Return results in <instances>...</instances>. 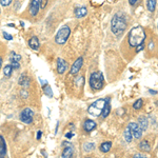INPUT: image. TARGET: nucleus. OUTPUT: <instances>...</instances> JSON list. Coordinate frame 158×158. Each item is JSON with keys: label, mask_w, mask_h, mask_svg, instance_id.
<instances>
[{"label": "nucleus", "mask_w": 158, "mask_h": 158, "mask_svg": "<svg viewBox=\"0 0 158 158\" xmlns=\"http://www.w3.org/2000/svg\"><path fill=\"white\" fill-rule=\"evenodd\" d=\"M146 39V32L143 27H135L129 33V43L131 47H137V45L143 43Z\"/></svg>", "instance_id": "1"}, {"label": "nucleus", "mask_w": 158, "mask_h": 158, "mask_svg": "<svg viewBox=\"0 0 158 158\" xmlns=\"http://www.w3.org/2000/svg\"><path fill=\"white\" fill-rule=\"evenodd\" d=\"M127 29V22H126V18L124 16L120 13L116 14L115 16L113 17L111 22V30L113 32V34H115L116 36L120 35L123 33V31Z\"/></svg>", "instance_id": "2"}, {"label": "nucleus", "mask_w": 158, "mask_h": 158, "mask_svg": "<svg viewBox=\"0 0 158 158\" xmlns=\"http://www.w3.org/2000/svg\"><path fill=\"white\" fill-rule=\"evenodd\" d=\"M108 101H109V99H104V98L96 100L95 102H93L90 106H89V109H88L89 114H91V115L94 117L100 116L101 112H102L104 106H106V103L108 102Z\"/></svg>", "instance_id": "3"}, {"label": "nucleus", "mask_w": 158, "mask_h": 158, "mask_svg": "<svg viewBox=\"0 0 158 158\" xmlns=\"http://www.w3.org/2000/svg\"><path fill=\"white\" fill-rule=\"evenodd\" d=\"M103 75L101 72H94L90 77V85L93 90L99 91L102 89L103 86Z\"/></svg>", "instance_id": "4"}, {"label": "nucleus", "mask_w": 158, "mask_h": 158, "mask_svg": "<svg viewBox=\"0 0 158 158\" xmlns=\"http://www.w3.org/2000/svg\"><path fill=\"white\" fill-rule=\"evenodd\" d=\"M71 35V29L68 27V25H64L61 29L58 31L57 34L55 36V41L58 44H64L65 42L68 41L69 37Z\"/></svg>", "instance_id": "5"}, {"label": "nucleus", "mask_w": 158, "mask_h": 158, "mask_svg": "<svg viewBox=\"0 0 158 158\" xmlns=\"http://www.w3.org/2000/svg\"><path fill=\"white\" fill-rule=\"evenodd\" d=\"M33 119H34V112H33L30 108L24 109L23 111L20 113V120L25 124L32 123Z\"/></svg>", "instance_id": "6"}, {"label": "nucleus", "mask_w": 158, "mask_h": 158, "mask_svg": "<svg viewBox=\"0 0 158 158\" xmlns=\"http://www.w3.org/2000/svg\"><path fill=\"white\" fill-rule=\"evenodd\" d=\"M129 128L131 130V133H132V136L134 137V138L136 139H140L142 136V131L141 129L138 127V124L135 123V122H131V123H129Z\"/></svg>", "instance_id": "7"}, {"label": "nucleus", "mask_w": 158, "mask_h": 158, "mask_svg": "<svg viewBox=\"0 0 158 158\" xmlns=\"http://www.w3.org/2000/svg\"><path fill=\"white\" fill-rule=\"evenodd\" d=\"M82 64H83L82 57H79L78 59H76L75 62L73 63L72 68H71V74H72V75H76V74H78L81 67H82Z\"/></svg>", "instance_id": "8"}, {"label": "nucleus", "mask_w": 158, "mask_h": 158, "mask_svg": "<svg viewBox=\"0 0 158 158\" xmlns=\"http://www.w3.org/2000/svg\"><path fill=\"white\" fill-rule=\"evenodd\" d=\"M40 9V4H39V0H32L30 6V13L32 16H36L39 12Z\"/></svg>", "instance_id": "9"}, {"label": "nucleus", "mask_w": 158, "mask_h": 158, "mask_svg": "<svg viewBox=\"0 0 158 158\" xmlns=\"http://www.w3.org/2000/svg\"><path fill=\"white\" fill-rule=\"evenodd\" d=\"M68 69V62L62 58H58L57 59V72L59 74H63L65 70Z\"/></svg>", "instance_id": "10"}, {"label": "nucleus", "mask_w": 158, "mask_h": 158, "mask_svg": "<svg viewBox=\"0 0 158 158\" xmlns=\"http://www.w3.org/2000/svg\"><path fill=\"white\" fill-rule=\"evenodd\" d=\"M83 128H85V131L89 133V132L93 131V130L96 128V122L91 120V119H86L85 121V123H83Z\"/></svg>", "instance_id": "11"}, {"label": "nucleus", "mask_w": 158, "mask_h": 158, "mask_svg": "<svg viewBox=\"0 0 158 158\" xmlns=\"http://www.w3.org/2000/svg\"><path fill=\"white\" fill-rule=\"evenodd\" d=\"M86 14H88V10H86V7L85 6L77 7V9L75 10V16L77 17V18H83V17L86 16Z\"/></svg>", "instance_id": "12"}, {"label": "nucleus", "mask_w": 158, "mask_h": 158, "mask_svg": "<svg viewBox=\"0 0 158 158\" xmlns=\"http://www.w3.org/2000/svg\"><path fill=\"white\" fill-rule=\"evenodd\" d=\"M6 155V143L2 136H0V157H4Z\"/></svg>", "instance_id": "13"}, {"label": "nucleus", "mask_w": 158, "mask_h": 158, "mask_svg": "<svg viewBox=\"0 0 158 158\" xmlns=\"http://www.w3.org/2000/svg\"><path fill=\"white\" fill-rule=\"evenodd\" d=\"M138 127L141 129L142 132L148 129V119L144 116H141L138 118Z\"/></svg>", "instance_id": "14"}, {"label": "nucleus", "mask_w": 158, "mask_h": 158, "mask_svg": "<svg viewBox=\"0 0 158 158\" xmlns=\"http://www.w3.org/2000/svg\"><path fill=\"white\" fill-rule=\"evenodd\" d=\"M29 45L32 50H38L39 49V40L37 37H32L29 40Z\"/></svg>", "instance_id": "15"}, {"label": "nucleus", "mask_w": 158, "mask_h": 158, "mask_svg": "<svg viewBox=\"0 0 158 158\" xmlns=\"http://www.w3.org/2000/svg\"><path fill=\"white\" fill-rule=\"evenodd\" d=\"M19 85H22V86H24V88H27V86H29L30 85V79L29 77H27L25 74H22L21 75V77L19 78Z\"/></svg>", "instance_id": "16"}, {"label": "nucleus", "mask_w": 158, "mask_h": 158, "mask_svg": "<svg viewBox=\"0 0 158 158\" xmlns=\"http://www.w3.org/2000/svg\"><path fill=\"white\" fill-rule=\"evenodd\" d=\"M139 149H140V151H142V152H150L151 147H150L149 142H148L147 140H142L139 143Z\"/></svg>", "instance_id": "17"}, {"label": "nucleus", "mask_w": 158, "mask_h": 158, "mask_svg": "<svg viewBox=\"0 0 158 158\" xmlns=\"http://www.w3.org/2000/svg\"><path fill=\"white\" fill-rule=\"evenodd\" d=\"M110 112H111V108H110V103H109V101H108V102L106 103V106H104V108L102 110V112H101L100 116L102 117V118H106V117L109 116Z\"/></svg>", "instance_id": "18"}, {"label": "nucleus", "mask_w": 158, "mask_h": 158, "mask_svg": "<svg viewBox=\"0 0 158 158\" xmlns=\"http://www.w3.org/2000/svg\"><path fill=\"white\" fill-rule=\"evenodd\" d=\"M111 148H112V142H110V141L103 142L100 146V151L102 153H108L110 150H111Z\"/></svg>", "instance_id": "19"}, {"label": "nucleus", "mask_w": 158, "mask_h": 158, "mask_svg": "<svg viewBox=\"0 0 158 158\" xmlns=\"http://www.w3.org/2000/svg\"><path fill=\"white\" fill-rule=\"evenodd\" d=\"M73 155V148L72 147H67L62 152V157L63 158H69L72 157Z\"/></svg>", "instance_id": "20"}, {"label": "nucleus", "mask_w": 158, "mask_h": 158, "mask_svg": "<svg viewBox=\"0 0 158 158\" xmlns=\"http://www.w3.org/2000/svg\"><path fill=\"white\" fill-rule=\"evenodd\" d=\"M124 139H126L127 142H131L132 141V138H133V136H132V133H131V130H130L129 127H127L126 130H124Z\"/></svg>", "instance_id": "21"}, {"label": "nucleus", "mask_w": 158, "mask_h": 158, "mask_svg": "<svg viewBox=\"0 0 158 158\" xmlns=\"http://www.w3.org/2000/svg\"><path fill=\"white\" fill-rule=\"evenodd\" d=\"M147 7L150 12H154L156 9V0H148Z\"/></svg>", "instance_id": "22"}, {"label": "nucleus", "mask_w": 158, "mask_h": 158, "mask_svg": "<svg viewBox=\"0 0 158 158\" xmlns=\"http://www.w3.org/2000/svg\"><path fill=\"white\" fill-rule=\"evenodd\" d=\"M43 92H44V94L48 96V97H50V98L53 97V91L51 90V86L48 85V83L43 86Z\"/></svg>", "instance_id": "23"}, {"label": "nucleus", "mask_w": 158, "mask_h": 158, "mask_svg": "<svg viewBox=\"0 0 158 158\" xmlns=\"http://www.w3.org/2000/svg\"><path fill=\"white\" fill-rule=\"evenodd\" d=\"M12 72H13V68H12L11 64H7V65H6V67H4L3 73H4V75H6V77H11Z\"/></svg>", "instance_id": "24"}, {"label": "nucleus", "mask_w": 158, "mask_h": 158, "mask_svg": "<svg viewBox=\"0 0 158 158\" xmlns=\"http://www.w3.org/2000/svg\"><path fill=\"white\" fill-rule=\"evenodd\" d=\"M21 59V56L16 54L15 52H11V55H10V61L11 62H15V61H19Z\"/></svg>", "instance_id": "25"}, {"label": "nucleus", "mask_w": 158, "mask_h": 158, "mask_svg": "<svg viewBox=\"0 0 158 158\" xmlns=\"http://www.w3.org/2000/svg\"><path fill=\"white\" fill-rule=\"evenodd\" d=\"M93 149H95V144L94 143L86 142V143L83 144V150H85V152H91V151H93Z\"/></svg>", "instance_id": "26"}, {"label": "nucleus", "mask_w": 158, "mask_h": 158, "mask_svg": "<svg viewBox=\"0 0 158 158\" xmlns=\"http://www.w3.org/2000/svg\"><path fill=\"white\" fill-rule=\"evenodd\" d=\"M142 99H138L137 101H135V103L133 104V108L135 110H139V109H141V106H142Z\"/></svg>", "instance_id": "27"}, {"label": "nucleus", "mask_w": 158, "mask_h": 158, "mask_svg": "<svg viewBox=\"0 0 158 158\" xmlns=\"http://www.w3.org/2000/svg\"><path fill=\"white\" fill-rule=\"evenodd\" d=\"M13 0H0V4L2 6H9L12 3Z\"/></svg>", "instance_id": "28"}, {"label": "nucleus", "mask_w": 158, "mask_h": 158, "mask_svg": "<svg viewBox=\"0 0 158 158\" xmlns=\"http://www.w3.org/2000/svg\"><path fill=\"white\" fill-rule=\"evenodd\" d=\"M11 65H12L13 70H18V69L20 68L19 61H15V62H11Z\"/></svg>", "instance_id": "29"}, {"label": "nucleus", "mask_w": 158, "mask_h": 158, "mask_svg": "<svg viewBox=\"0 0 158 158\" xmlns=\"http://www.w3.org/2000/svg\"><path fill=\"white\" fill-rule=\"evenodd\" d=\"M48 1H49V0H39L40 7H41V9H44V7L47 6V4H48Z\"/></svg>", "instance_id": "30"}, {"label": "nucleus", "mask_w": 158, "mask_h": 158, "mask_svg": "<svg viewBox=\"0 0 158 158\" xmlns=\"http://www.w3.org/2000/svg\"><path fill=\"white\" fill-rule=\"evenodd\" d=\"M2 34H3L4 39H6V40H12V39H13V36H12V35L7 34L6 32H3V33H2Z\"/></svg>", "instance_id": "31"}, {"label": "nucleus", "mask_w": 158, "mask_h": 158, "mask_svg": "<svg viewBox=\"0 0 158 158\" xmlns=\"http://www.w3.org/2000/svg\"><path fill=\"white\" fill-rule=\"evenodd\" d=\"M137 48H138V49H136V52L138 53V52H140V51H142L143 50V44H139V45H137Z\"/></svg>", "instance_id": "32"}, {"label": "nucleus", "mask_w": 158, "mask_h": 158, "mask_svg": "<svg viewBox=\"0 0 158 158\" xmlns=\"http://www.w3.org/2000/svg\"><path fill=\"white\" fill-rule=\"evenodd\" d=\"M134 157H135V158H143V157H144V155H142V154H135V155H134Z\"/></svg>", "instance_id": "33"}, {"label": "nucleus", "mask_w": 158, "mask_h": 158, "mask_svg": "<svg viewBox=\"0 0 158 158\" xmlns=\"http://www.w3.org/2000/svg\"><path fill=\"white\" fill-rule=\"evenodd\" d=\"M137 1H138V0H129V2H130V4H131V6H134Z\"/></svg>", "instance_id": "34"}, {"label": "nucleus", "mask_w": 158, "mask_h": 158, "mask_svg": "<svg viewBox=\"0 0 158 158\" xmlns=\"http://www.w3.org/2000/svg\"><path fill=\"white\" fill-rule=\"evenodd\" d=\"M41 131H38V133H37V139L38 140H40V138H41Z\"/></svg>", "instance_id": "35"}, {"label": "nucleus", "mask_w": 158, "mask_h": 158, "mask_svg": "<svg viewBox=\"0 0 158 158\" xmlns=\"http://www.w3.org/2000/svg\"><path fill=\"white\" fill-rule=\"evenodd\" d=\"M72 136H73V134H72V133H71V134H67V137H68V138H71Z\"/></svg>", "instance_id": "36"}, {"label": "nucleus", "mask_w": 158, "mask_h": 158, "mask_svg": "<svg viewBox=\"0 0 158 158\" xmlns=\"http://www.w3.org/2000/svg\"><path fill=\"white\" fill-rule=\"evenodd\" d=\"M1 65H2V58L0 57V69H1Z\"/></svg>", "instance_id": "37"}]
</instances>
